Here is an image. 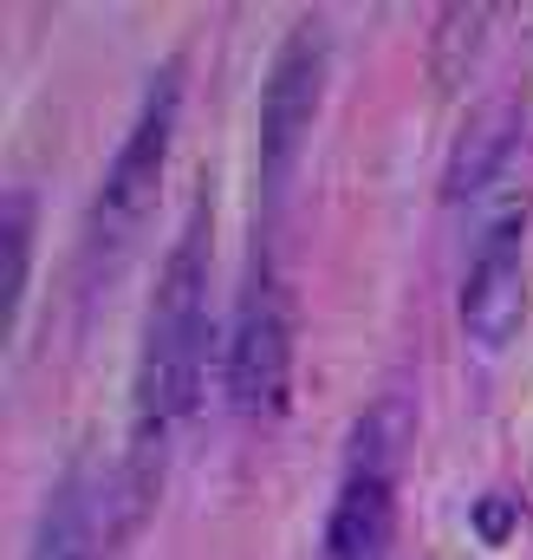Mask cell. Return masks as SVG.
Masks as SVG:
<instances>
[{"label": "cell", "mask_w": 533, "mask_h": 560, "mask_svg": "<svg viewBox=\"0 0 533 560\" xmlns=\"http://www.w3.org/2000/svg\"><path fill=\"white\" fill-rule=\"evenodd\" d=\"M209 372V196H196L169 261L156 275V300L143 319L137 359V430H131V509L143 515L163 482L169 430L196 411Z\"/></svg>", "instance_id": "obj_1"}, {"label": "cell", "mask_w": 533, "mask_h": 560, "mask_svg": "<svg viewBox=\"0 0 533 560\" xmlns=\"http://www.w3.org/2000/svg\"><path fill=\"white\" fill-rule=\"evenodd\" d=\"M410 443V405L384 398L371 405L352 450H345V482L325 522V560H384L391 555V528H398V463Z\"/></svg>", "instance_id": "obj_2"}, {"label": "cell", "mask_w": 533, "mask_h": 560, "mask_svg": "<svg viewBox=\"0 0 533 560\" xmlns=\"http://www.w3.org/2000/svg\"><path fill=\"white\" fill-rule=\"evenodd\" d=\"M176 112H182V85H176V66H163L150 79V92H143V112H137L131 138L118 143V156L105 170V189H98V209H92V248H98V261H125L131 242L150 229L156 196H163V170H169Z\"/></svg>", "instance_id": "obj_3"}, {"label": "cell", "mask_w": 533, "mask_h": 560, "mask_svg": "<svg viewBox=\"0 0 533 560\" xmlns=\"http://www.w3.org/2000/svg\"><path fill=\"white\" fill-rule=\"evenodd\" d=\"M319 92H325V26L306 20V26L286 33V46L273 52L266 85H261V183H266V196L286 183L299 143L312 131Z\"/></svg>", "instance_id": "obj_4"}, {"label": "cell", "mask_w": 533, "mask_h": 560, "mask_svg": "<svg viewBox=\"0 0 533 560\" xmlns=\"http://www.w3.org/2000/svg\"><path fill=\"white\" fill-rule=\"evenodd\" d=\"M286 378H293V332L280 300L254 275L235 313V339H228V398L248 423H266L286 411Z\"/></svg>", "instance_id": "obj_5"}, {"label": "cell", "mask_w": 533, "mask_h": 560, "mask_svg": "<svg viewBox=\"0 0 533 560\" xmlns=\"http://www.w3.org/2000/svg\"><path fill=\"white\" fill-rule=\"evenodd\" d=\"M521 229H528V202H508L501 222L482 235V255L462 280V326L475 346L501 352L521 319H528V275H521Z\"/></svg>", "instance_id": "obj_6"}, {"label": "cell", "mask_w": 533, "mask_h": 560, "mask_svg": "<svg viewBox=\"0 0 533 560\" xmlns=\"http://www.w3.org/2000/svg\"><path fill=\"white\" fill-rule=\"evenodd\" d=\"M514 143H521V105H514V98L482 105V112L462 125V138H455V156H449V170H442V196H449V202H469L475 189H488V183L501 176V163L514 156Z\"/></svg>", "instance_id": "obj_7"}, {"label": "cell", "mask_w": 533, "mask_h": 560, "mask_svg": "<svg viewBox=\"0 0 533 560\" xmlns=\"http://www.w3.org/2000/svg\"><path fill=\"white\" fill-rule=\"evenodd\" d=\"M26 560H92V489H85L79 469L52 489L39 528H33V555Z\"/></svg>", "instance_id": "obj_8"}, {"label": "cell", "mask_w": 533, "mask_h": 560, "mask_svg": "<svg viewBox=\"0 0 533 560\" xmlns=\"http://www.w3.org/2000/svg\"><path fill=\"white\" fill-rule=\"evenodd\" d=\"M26 261H33V196L7 189L0 202V332L13 339V313L26 300Z\"/></svg>", "instance_id": "obj_9"}, {"label": "cell", "mask_w": 533, "mask_h": 560, "mask_svg": "<svg viewBox=\"0 0 533 560\" xmlns=\"http://www.w3.org/2000/svg\"><path fill=\"white\" fill-rule=\"evenodd\" d=\"M475 13L482 7H449L442 13V33H436V79L442 85H462L469 79V52L482 46V33H462V26H475Z\"/></svg>", "instance_id": "obj_10"}, {"label": "cell", "mask_w": 533, "mask_h": 560, "mask_svg": "<svg viewBox=\"0 0 533 560\" xmlns=\"http://www.w3.org/2000/svg\"><path fill=\"white\" fill-rule=\"evenodd\" d=\"M469 528H475L488 548H508V541H514V528H521V509H514L508 495H482V502H475V515H469Z\"/></svg>", "instance_id": "obj_11"}]
</instances>
